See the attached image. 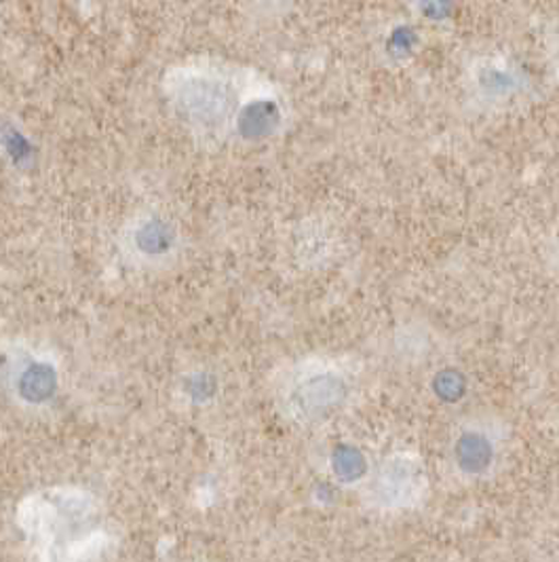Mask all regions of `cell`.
<instances>
[{
  "label": "cell",
  "mask_w": 559,
  "mask_h": 562,
  "mask_svg": "<svg viewBox=\"0 0 559 562\" xmlns=\"http://www.w3.org/2000/svg\"><path fill=\"white\" fill-rule=\"evenodd\" d=\"M424 491L426 479L419 461L408 457H395L374 474L367 488V497L374 509L408 512L419 506Z\"/></svg>",
  "instance_id": "6da1fadb"
},
{
  "label": "cell",
  "mask_w": 559,
  "mask_h": 562,
  "mask_svg": "<svg viewBox=\"0 0 559 562\" xmlns=\"http://www.w3.org/2000/svg\"><path fill=\"white\" fill-rule=\"evenodd\" d=\"M452 457L458 474L465 479H481L494 468L497 445L488 434L479 429H467L456 438Z\"/></svg>",
  "instance_id": "7a4b0ae2"
},
{
  "label": "cell",
  "mask_w": 559,
  "mask_h": 562,
  "mask_svg": "<svg viewBox=\"0 0 559 562\" xmlns=\"http://www.w3.org/2000/svg\"><path fill=\"white\" fill-rule=\"evenodd\" d=\"M332 470H334L335 479L340 480L342 484H355L365 479L367 463H365L362 450L353 449V447H340L332 454Z\"/></svg>",
  "instance_id": "3957f363"
},
{
  "label": "cell",
  "mask_w": 559,
  "mask_h": 562,
  "mask_svg": "<svg viewBox=\"0 0 559 562\" xmlns=\"http://www.w3.org/2000/svg\"><path fill=\"white\" fill-rule=\"evenodd\" d=\"M43 368H36L32 370V374H28L22 383V394L28 397L30 402H41L45 397H49L54 392V381L49 374L41 372Z\"/></svg>",
  "instance_id": "277c9868"
}]
</instances>
